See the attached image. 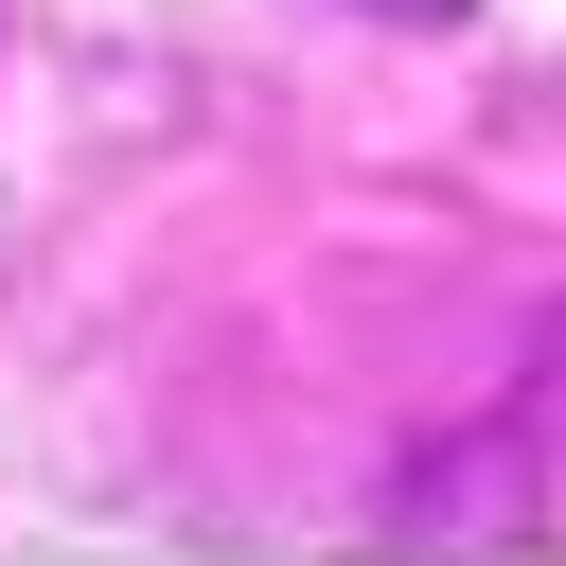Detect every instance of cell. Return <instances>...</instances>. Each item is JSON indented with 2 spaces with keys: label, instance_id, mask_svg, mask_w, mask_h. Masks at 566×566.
<instances>
[{
  "label": "cell",
  "instance_id": "6da1fadb",
  "mask_svg": "<svg viewBox=\"0 0 566 566\" xmlns=\"http://www.w3.org/2000/svg\"><path fill=\"white\" fill-rule=\"evenodd\" d=\"M371 18H460V0H371Z\"/></svg>",
  "mask_w": 566,
  "mask_h": 566
}]
</instances>
